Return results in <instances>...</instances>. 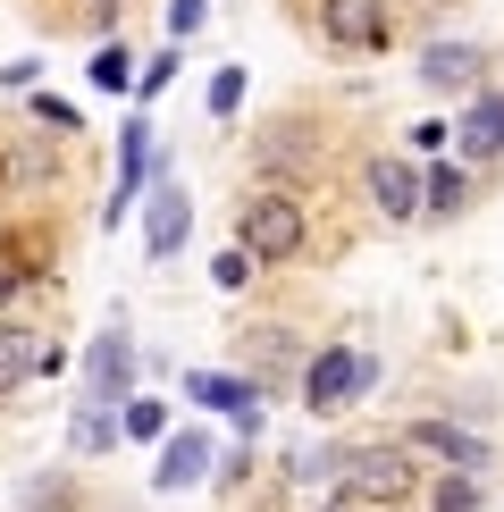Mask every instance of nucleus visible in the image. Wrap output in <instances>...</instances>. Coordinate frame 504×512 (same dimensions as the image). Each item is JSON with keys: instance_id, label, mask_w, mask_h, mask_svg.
Instances as JSON below:
<instances>
[{"instance_id": "cd10ccee", "label": "nucleus", "mask_w": 504, "mask_h": 512, "mask_svg": "<svg viewBox=\"0 0 504 512\" xmlns=\"http://www.w3.org/2000/svg\"><path fill=\"white\" fill-rule=\"evenodd\" d=\"M446 143H454V126H437V118H420V126H412V152H429V160H437Z\"/></svg>"}, {"instance_id": "bb28decb", "label": "nucleus", "mask_w": 504, "mask_h": 512, "mask_svg": "<svg viewBox=\"0 0 504 512\" xmlns=\"http://www.w3.org/2000/svg\"><path fill=\"white\" fill-rule=\"evenodd\" d=\"M210 17V0H168V34H194Z\"/></svg>"}, {"instance_id": "39448f33", "label": "nucleus", "mask_w": 504, "mask_h": 512, "mask_svg": "<svg viewBox=\"0 0 504 512\" xmlns=\"http://www.w3.org/2000/svg\"><path fill=\"white\" fill-rule=\"evenodd\" d=\"M362 194L378 219H420V168L404 152H370L362 160Z\"/></svg>"}, {"instance_id": "aec40b11", "label": "nucleus", "mask_w": 504, "mask_h": 512, "mask_svg": "<svg viewBox=\"0 0 504 512\" xmlns=\"http://www.w3.org/2000/svg\"><path fill=\"white\" fill-rule=\"evenodd\" d=\"M252 269H261V261H252L244 244H227L219 261H210V286H219V294H244V286H252Z\"/></svg>"}, {"instance_id": "1a4fd4ad", "label": "nucleus", "mask_w": 504, "mask_h": 512, "mask_svg": "<svg viewBox=\"0 0 504 512\" xmlns=\"http://www.w3.org/2000/svg\"><path fill=\"white\" fill-rule=\"evenodd\" d=\"M479 76H488V51L479 42H429L420 51V84L429 93H479Z\"/></svg>"}, {"instance_id": "2eb2a0df", "label": "nucleus", "mask_w": 504, "mask_h": 512, "mask_svg": "<svg viewBox=\"0 0 504 512\" xmlns=\"http://www.w3.org/2000/svg\"><path fill=\"white\" fill-rule=\"evenodd\" d=\"M202 471H210V445H202L194 429H185V437H168V454H160V471H152V479L168 487V496H177V487H194Z\"/></svg>"}, {"instance_id": "f03ea898", "label": "nucleus", "mask_w": 504, "mask_h": 512, "mask_svg": "<svg viewBox=\"0 0 504 512\" xmlns=\"http://www.w3.org/2000/svg\"><path fill=\"white\" fill-rule=\"evenodd\" d=\"M236 244L252 252V261H294V252L311 244V219H303V202L286 194V185H261V194H244V219H236Z\"/></svg>"}, {"instance_id": "f257e3e1", "label": "nucleus", "mask_w": 504, "mask_h": 512, "mask_svg": "<svg viewBox=\"0 0 504 512\" xmlns=\"http://www.w3.org/2000/svg\"><path fill=\"white\" fill-rule=\"evenodd\" d=\"M412 496H420V462H412L404 437L353 445L345 471H336V512H395V504H412Z\"/></svg>"}, {"instance_id": "20e7f679", "label": "nucleus", "mask_w": 504, "mask_h": 512, "mask_svg": "<svg viewBox=\"0 0 504 512\" xmlns=\"http://www.w3.org/2000/svg\"><path fill=\"white\" fill-rule=\"evenodd\" d=\"M126 395H135V336H126V328H101L93 353H84V403L110 412V403H126Z\"/></svg>"}, {"instance_id": "f8f14e48", "label": "nucleus", "mask_w": 504, "mask_h": 512, "mask_svg": "<svg viewBox=\"0 0 504 512\" xmlns=\"http://www.w3.org/2000/svg\"><path fill=\"white\" fill-rule=\"evenodd\" d=\"M143 177H152V126L126 118L118 126V202H110V219H126V202H143Z\"/></svg>"}, {"instance_id": "423d86ee", "label": "nucleus", "mask_w": 504, "mask_h": 512, "mask_svg": "<svg viewBox=\"0 0 504 512\" xmlns=\"http://www.w3.org/2000/svg\"><path fill=\"white\" fill-rule=\"evenodd\" d=\"M185 395H194L202 403V412H227V420H236V429L252 437V429H261V387H252V378L244 370H194V378H185Z\"/></svg>"}, {"instance_id": "b1692460", "label": "nucleus", "mask_w": 504, "mask_h": 512, "mask_svg": "<svg viewBox=\"0 0 504 512\" xmlns=\"http://www.w3.org/2000/svg\"><path fill=\"white\" fill-rule=\"evenodd\" d=\"M168 84H177V51H160V59H152V68H143V76H135V101H152V93H168Z\"/></svg>"}, {"instance_id": "7ed1b4c3", "label": "nucleus", "mask_w": 504, "mask_h": 512, "mask_svg": "<svg viewBox=\"0 0 504 512\" xmlns=\"http://www.w3.org/2000/svg\"><path fill=\"white\" fill-rule=\"evenodd\" d=\"M370 378H378V361H370V353L328 345V353H311V361H303V403H311L320 420H336L353 395H370Z\"/></svg>"}, {"instance_id": "0eeeda50", "label": "nucleus", "mask_w": 504, "mask_h": 512, "mask_svg": "<svg viewBox=\"0 0 504 512\" xmlns=\"http://www.w3.org/2000/svg\"><path fill=\"white\" fill-rule=\"evenodd\" d=\"M320 34L336 51H387V0H320Z\"/></svg>"}, {"instance_id": "6e6552de", "label": "nucleus", "mask_w": 504, "mask_h": 512, "mask_svg": "<svg viewBox=\"0 0 504 512\" xmlns=\"http://www.w3.org/2000/svg\"><path fill=\"white\" fill-rule=\"evenodd\" d=\"M152 210H143V252L152 261H177L185 236H194V202H185V185H160V194H143Z\"/></svg>"}, {"instance_id": "4468645a", "label": "nucleus", "mask_w": 504, "mask_h": 512, "mask_svg": "<svg viewBox=\"0 0 504 512\" xmlns=\"http://www.w3.org/2000/svg\"><path fill=\"white\" fill-rule=\"evenodd\" d=\"M462 152L471 160H504V93H471V110H462Z\"/></svg>"}, {"instance_id": "9b49d317", "label": "nucleus", "mask_w": 504, "mask_h": 512, "mask_svg": "<svg viewBox=\"0 0 504 512\" xmlns=\"http://www.w3.org/2000/svg\"><path fill=\"white\" fill-rule=\"evenodd\" d=\"M42 328H26V319H0V395H17L26 378H42Z\"/></svg>"}, {"instance_id": "6ab92c4d", "label": "nucleus", "mask_w": 504, "mask_h": 512, "mask_svg": "<svg viewBox=\"0 0 504 512\" xmlns=\"http://www.w3.org/2000/svg\"><path fill=\"white\" fill-rule=\"evenodd\" d=\"M118 437H135V445L168 437V403H152V395H126V403H118Z\"/></svg>"}, {"instance_id": "c85d7f7f", "label": "nucleus", "mask_w": 504, "mask_h": 512, "mask_svg": "<svg viewBox=\"0 0 504 512\" xmlns=\"http://www.w3.org/2000/svg\"><path fill=\"white\" fill-rule=\"evenodd\" d=\"M26 277H34L26 261H9V252H0V303H9V294H17V286H26Z\"/></svg>"}, {"instance_id": "f3484780", "label": "nucleus", "mask_w": 504, "mask_h": 512, "mask_svg": "<svg viewBox=\"0 0 504 512\" xmlns=\"http://www.w3.org/2000/svg\"><path fill=\"white\" fill-rule=\"evenodd\" d=\"M261 168H311V126L278 118V126L261 135Z\"/></svg>"}, {"instance_id": "a211bd4d", "label": "nucleus", "mask_w": 504, "mask_h": 512, "mask_svg": "<svg viewBox=\"0 0 504 512\" xmlns=\"http://www.w3.org/2000/svg\"><path fill=\"white\" fill-rule=\"evenodd\" d=\"M68 445H76V454H110V445H118V412H101V403H84V412L68 420Z\"/></svg>"}, {"instance_id": "9d476101", "label": "nucleus", "mask_w": 504, "mask_h": 512, "mask_svg": "<svg viewBox=\"0 0 504 512\" xmlns=\"http://www.w3.org/2000/svg\"><path fill=\"white\" fill-rule=\"evenodd\" d=\"M404 445H412V454H437L446 471H488V445H479L471 429H454V420H412Z\"/></svg>"}, {"instance_id": "a878e982", "label": "nucleus", "mask_w": 504, "mask_h": 512, "mask_svg": "<svg viewBox=\"0 0 504 512\" xmlns=\"http://www.w3.org/2000/svg\"><path fill=\"white\" fill-rule=\"evenodd\" d=\"M34 118H42V126H59V135H76V110H68L59 93H34Z\"/></svg>"}, {"instance_id": "4be33fe9", "label": "nucleus", "mask_w": 504, "mask_h": 512, "mask_svg": "<svg viewBox=\"0 0 504 512\" xmlns=\"http://www.w3.org/2000/svg\"><path fill=\"white\" fill-rule=\"evenodd\" d=\"M93 84H101V93H126V84H135V59H126L118 42H101V51H93Z\"/></svg>"}, {"instance_id": "ddd939ff", "label": "nucleus", "mask_w": 504, "mask_h": 512, "mask_svg": "<svg viewBox=\"0 0 504 512\" xmlns=\"http://www.w3.org/2000/svg\"><path fill=\"white\" fill-rule=\"evenodd\" d=\"M244 361H252V387H278V378H294V361H303V345H294L286 328H244Z\"/></svg>"}, {"instance_id": "dca6fc26", "label": "nucleus", "mask_w": 504, "mask_h": 512, "mask_svg": "<svg viewBox=\"0 0 504 512\" xmlns=\"http://www.w3.org/2000/svg\"><path fill=\"white\" fill-rule=\"evenodd\" d=\"M471 202V177H462V168H420V210H437V219H454V210Z\"/></svg>"}, {"instance_id": "5701e85b", "label": "nucleus", "mask_w": 504, "mask_h": 512, "mask_svg": "<svg viewBox=\"0 0 504 512\" xmlns=\"http://www.w3.org/2000/svg\"><path fill=\"white\" fill-rule=\"evenodd\" d=\"M236 101H244V68H219V76H210V110L236 118Z\"/></svg>"}, {"instance_id": "412c9836", "label": "nucleus", "mask_w": 504, "mask_h": 512, "mask_svg": "<svg viewBox=\"0 0 504 512\" xmlns=\"http://www.w3.org/2000/svg\"><path fill=\"white\" fill-rule=\"evenodd\" d=\"M429 512H479V471H446L437 479V504Z\"/></svg>"}, {"instance_id": "393cba45", "label": "nucleus", "mask_w": 504, "mask_h": 512, "mask_svg": "<svg viewBox=\"0 0 504 512\" xmlns=\"http://www.w3.org/2000/svg\"><path fill=\"white\" fill-rule=\"evenodd\" d=\"M76 496H68V479H34L26 487V512H68Z\"/></svg>"}]
</instances>
